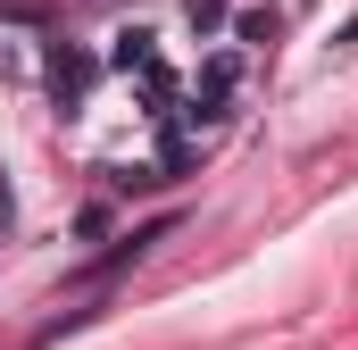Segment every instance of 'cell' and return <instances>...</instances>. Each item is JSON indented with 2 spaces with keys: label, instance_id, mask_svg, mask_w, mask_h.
I'll return each mask as SVG.
<instances>
[{
  "label": "cell",
  "instance_id": "cell-1",
  "mask_svg": "<svg viewBox=\"0 0 358 350\" xmlns=\"http://www.w3.org/2000/svg\"><path fill=\"white\" fill-rule=\"evenodd\" d=\"M234 84H242V59L234 50H217L208 67H200V84H192V125H225V108H234Z\"/></svg>",
  "mask_w": 358,
  "mask_h": 350
},
{
  "label": "cell",
  "instance_id": "cell-5",
  "mask_svg": "<svg viewBox=\"0 0 358 350\" xmlns=\"http://www.w3.org/2000/svg\"><path fill=\"white\" fill-rule=\"evenodd\" d=\"M183 17H192V25H200V34H208V25H217V17H225V0H183Z\"/></svg>",
  "mask_w": 358,
  "mask_h": 350
},
{
  "label": "cell",
  "instance_id": "cell-3",
  "mask_svg": "<svg viewBox=\"0 0 358 350\" xmlns=\"http://www.w3.org/2000/svg\"><path fill=\"white\" fill-rule=\"evenodd\" d=\"M108 67H117V76H159V50H150V34H142V25H125V34L108 42Z\"/></svg>",
  "mask_w": 358,
  "mask_h": 350
},
{
  "label": "cell",
  "instance_id": "cell-4",
  "mask_svg": "<svg viewBox=\"0 0 358 350\" xmlns=\"http://www.w3.org/2000/svg\"><path fill=\"white\" fill-rule=\"evenodd\" d=\"M234 34H242V50H275V17H267V8H242Z\"/></svg>",
  "mask_w": 358,
  "mask_h": 350
},
{
  "label": "cell",
  "instance_id": "cell-2",
  "mask_svg": "<svg viewBox=\"0 0 358 350\" xmlns=\"http://www.w3.org/2000/svg\"><path fill=\"white\" fill-rule=\"evenodd\" d=\"M92 76H100V59H92V50H67V42L50 50V100H59V108H84Z\"/></svg>",
  "mask_w": 358,
  "mask_h": 350
}]
</instances>
